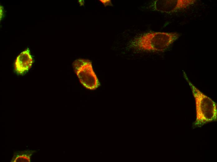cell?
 <instances>
[{"mask_svg": "<svg viewBox=\"0 0 217 162\" xmlns=\"http://www.w3.org/2000/svg\"><path fill=\"white\" fill-rule=\"evenodd\" d=\"M184 77L190 88L195 100L196 118L194 126L201 127L208 123L217 121L216 103L195 87L185 73Z\"/></svg>", "mask_w": 217, "mask_h": 162, "instance_id": "cell-1", "label": "cell"}, {"mask_svg": "<svg viewBox=\"0 0 217 162\" xmlns=\"http://www.w3.org/2000/svg\"><path fill=\"white\" fill-rule=\"evenodd\" d=\"M180 35L176 32H153L144 34L136 39L135 45L140 50L161 51L167 49Z\"/></svg>", "mask_w": 217, "mask_h": 162, "instance_id": "cell-2", "label": "cell"}, {"mask_svg": "<svg viewBox=\"0 0 217 162\" xmlns=\"http://www.w3.org/2000/svg\"><path fill=\"white\" fill-rule=\"evenodd\" d=\"M72 65L80 82L84 87L90 90H94L99 87V83L90 60L77 59L73 62Z\"/></svg>", "mask_w": 217, "mask_h": 162, "instance_id": "cell-3", "label": "cell"}, {"mask_svg": "<svg viewBox=\"0 0 217 162\" xmlns=\"http://www.w3.org/2000/svg\"><path fill=\"white\" fill-rule=\"evenodd\" d=\"M195 0H157L152 4L153 10L170 13L187 8L194 4Z\"/></svg>", "mask_w": 217, "mask_h": 162, "instance_id": "cell-4", "label": "cell"}, {"mask_svg": "<svg viewBox=\"0 0 217 162\" xmlns=\"http://www.w3.org/2000/svg\"><path fill=\"white\" fill-rule=\"evenodd\" d=\"M33 59L29 49L22 52L17 57L14 63V69L17 74L23 75L31 67Z\"/></svg>", "mask_w": 217, "mask_h": 162, "instance_id": "cell-5", "label": "cell"}, {"mask_svg": "<svg viewBox=\"0 0 217 162\" xmlns=\"http://www.w3.org/2000/svg\"><path fill=\"white\" fill-rule=\"evenodd\" d=\"M32 150L17 151L14 153L11 162H30L31 156L34 153Z\"/></svg>", "mask_w": 217, "mask_h": 162, "instance_id": "cell-6", "label": "cell"}, {"mask_svg": "<svg viewBox=\"0 0 217 162\" xmlns=\"http://www.w3.org/2000/svg\"><path fill=\"white\" fill-rule=\"evenodd\" d=\"M103 4L105 6L109 5L111 4L110 0H100Z\"/></svg>", "mask_w": 217, "mask_h": 162, "instance_id": "cell-7", "label": "cell"}, {"mask_svg": "<svg viewBox=\"0 0 217 162\" xmlns=\"http://www.w3.org/2000/svg\"><path fill=\"white\" fill-rule=\"evenodd\" d=\"M3 8L2 6H0V19L2 18L3 15Z\"/></svg>", "mask_w": 217, "mask_h": 162, "instance_id": "cell-8", "label": "cell"}]
</instances>
